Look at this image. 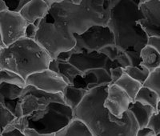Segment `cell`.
Returning <instances> with one entry per match:
<instances>
[{"label":"cell","mask_w":160,"mask_h":136,"mask_svg":"<svg viewBox=\"0 0 160 136\" xmlns=\"http://www.w3.org/2000/svg\"><path fill=\"white\" fill-rule=\"evenodd\" d=\"M155 134V132H154L152 129L148 127L138 128V131L136 133V136H153Z\"/></svg>","instance_id":"34"},{"label":"cell","mask_w":160,"mask_h":136,"mask_svg":"<svg viewBox=\"0 0 160 136\" xmlns=\"http://www.w3.org/2000/svg\"><path fill=\"white\" fill-rule=\"evenodd\" d=\"M37 30H38V26L34 23H28V25L26 27L25 35H24V37L31 38V39H35Z\"/></svg>","instance_id":"31"},{"label":"cell","mask_w":160,"mask_h":136,"mask_svg":"<svg viewBox=\"0 0 160 136\" xmlns=\"http://www.w3.org/2000/svg\"><path fill=\"white\" fill-rule=\"evenodd\" d=\"M74 37L75 39L74 51H98L108 55L113 62L117 63L119 50L115 44L114 34L108 26H92L82 34H74Z\"/></svg>","instance_id":"7"},{"label":"cell","mask_w":160,"mask_h":136,"mask_svg":"<svg viewBox=\"0 0 160 136\" xmlns=\"http://www.w3.org/2000/svg\"><path fill=\"white\" fill-rule=\"evenodd\" d=\"M142 18L138 21L148 36L160 37V0H149L139 4Z\"/></svg>","instance_id":"12"},{"label":"cell","mask_w":160,"mask_h":136,"mask_svg":"<svg viewBox=\"0 0 160 136\" xmlns=\"http://www.w3.org/2000/svg\"><path fill=\"white\" fill-rule=\"evenodd\" d=\"M28 128L42 134H56L75 118L74 110L64 103L51 102L47 108L26 116Z\"/></svg>","instance_id":"6"},{"label":"cell","mask_w":160,"mask_h":136,"mask_svg":"<svg viewBox=\"0 0 160 136\" xmlns=\"http://www.w3.org/2000/svg\"><path fill=\"white\" fill-rule=\"evenodd\" d=\"M1 136H26L24 132L17 128L5 129Z\"/></svg>","instance_id":"33"},{"label":"cell","mask_w":160,"mask_h":136,"mask_svg":"<svg viewBox=\"0 0 160 136\" xmlns=\"http://www.w3.org/2000/svg\"><path fill=\"white\" fill-rule=\"evenodd\" d=\"M142 18L139 2L118 0L110 10L108 26L112 31L116 47L129 55L133 66L141 63L140 51L148 45L149 36L138 21Z\"/></svg>","instance_id":"2"},{"label":"cell","mask_w":160,"mask_h":136,"mask_svg":"<svg viewBox=\"0 0 160 136\" xmlns=\"http://www.w3.org/2000/svg\"><path fill=\"white\" fill-rule=\"evenodd\" d=\"M148 45L151 46L153 48H155L160 54V37L150 36L148 38Z\"/></svg>","instance_id":"32"},{"label":"cell","mask_w":160,"mask_h":136,"mask_svg":"<svg viewBox=\"0 0 160 136\" xmlns=\"http://www.w3.org/2000/svg\"><path fill=\"white\" fill-rule=\"evenodd\" d=\"M24 134L26 136H55V134H42L31 128L26 129Z\"/></svg>","instance_id":"35"},{"label":"cell","mask_w":160,"mask_h":136,"mask_svg":"<svg viewBox=\"0 0 160 136\" xmlns=\"http://www.w3.org/2000/svg\"><path fill=\"white\" fill-rule=\"evenodd\" d=\"M132 102V98L116 84L108 85L104 106L113 115L122 118Z\"/></svg>","instance_id":"13"},{"label":"cell","mask_w":160,"mask_h":136,"mask_svg":"<svg viewBox=\"0 0 160 136\" xmlns=\"http://www.w3.org/2000/svg\"><path fill=\"white\" fill-rule=\"evenodd\" d=\"M7 9L10 11L19 12L24 5L30 2L31 0H2Z\"/></svg>","instance_id":"28"},{"label":"cell","mask_w":160,"mask_h":136,"mask_svg":"<svg viewBox=\"0 0 160 136\" xmlns=\"http://www.w3.org/2000/svg\"><path fill=\"white\" fill-rule=\"evenodd\" d=\"M68 62L75 66L82 73L91 69L104 68L110 71L112 67H118V64L108 58V55L98 51L93 52H76L72 49V54Z\"/></svg>","instance_id":"10"},{"label":"cell","mask_w":160,"mask_h":136,"mask_svg":"<svg viewBox=\"0 0 160 136\" xmlns=\"http://www.w3.org/2000/svg\"><path fill=\"white\" fill-rule=\"evenodd\" d=\"M157 111H160V101L158 104V107H157Z\"/></svg>","instance_id":"41"},{"label":"cell","mask_w":160,"mask_h":136,"mask_svg":"<svg viewBox=\"0 0 160 136\" xmlns=\"http://www.w3.org/2000/svg\"><path fill=\"white\" fill-rule=\"evenodd\" d=\"M148 127L152 129L155 134H160V111H156L153 114Z\"/></svg>","instance_id":"29"},{"label":"cell","mask_w":160,"mask_h":136,"mask_svg":"<svg viewBox=\"0 0 160 136\" xmlns=\"http://www.w3.org/2000/svg\"><path fill=\"white\" fill-rule=\"evenodd\" d=\"M111 8L110 0H63L50 6L48 15L74 35L92 26H108Z\"/></svg>","instance_id":"3"},{"label":"cell","mask_w":160,"mask_h":136,"mask_svg":"<svg viewBox=\"0 0 160 136\" xmlns=\"http://www.w3.org/2000/svg\"><path fill=\"white\" fill-rule=\"evenodd\" d=\"M115 84L118 86L120 88H122L132 98L133 101L135 100V96H136L137 93L138 92L140 88L142 87V83H140L139 82L131 78L125 72Z\"/></svg>","instance_id":"22"},{"label":"cell","mask_w":160,"mask_h":136,"mask_svg":"<svg viewBox=\"0 0 160 136\" xmlns=\"http://www.w3.org/2000/svg\"><path fill=\"white\" fill-rule=\"evenodd\" d=\"M134 101H138L144 105L151 106L157 111V107H158L160 98L156 92H155L149 87L142 85V87L137 93Z\"/></svg>","instance_id":"23"},{"label":"cell","mask_w":160,"mask_h":136,"mask_svg":"<svg viewBox=\"0 0 160 136\" xmlns=\"http://www.w3.org/2000/svg\"><path fill=\"white\" fill-rule=\"evenodd\" d=\"M88 93V90L68 84L62 94L64 103L75 111V109L82 103Z\"/></svg>","instance_id":"19"},{"label":"cell","mask_w":160,"mask_h":136,"mask_svg":"<svg viewBox=\"0 0 160 136\" xmlns=\"http://www.w3.org/2000/svg\"><path fill=\"white\" fill-rule=\"evenodd\" d=\"M26 86L31 85L48 93H62L68 83L59 74L50 69L38 71L27 78Z\"/></svg>","instance_id":"11"},{"label":"cell","mask_w":160,"mask_h":136,"mask_svg":"<svg viewBox=\"0 0 160 136\" xmlns=\"http://www.w3.org/2000/svg\"><path fill=\"white\" fill-rule=\"evenodd\" d=\"M51 102L64 103L62 93L52 94L41 91L33 86H25L20 97L22 116H28L36 111L44 110Z\"/></svg>","instance_id":"8"},{"label":"cell","mask_w":160,"mask_h":136,"mask_svg":"<svg viewBox=\"0 0 160 136\" xmlns=\"http://www.w3.org/2000/svg\"><path fill=\"white\" fill-rule=\"evenodd\" d=\"M46 2L48 3L50 6L52 5L53 3H59V2H62L63 0H44Z\"/></svg>","instance_id":"36"},{"label":"cell","mask_w":160,"mask_h":136,"mask_svg":"<svg viewBox=\"0 0 160 136\" xmlns=\"http://www.w3.org/2000/svg\"><path fill=\"white\" fill-rule=\"evenodd\" d=\"M35 40L48 52L51 59H56L60 53L71 51L75 45L72 33L48 15L38 23Z\"/></svg>","instance_id":"5"},{"label":"cell","mask_w":160,"mask_h":136,"mask_svg":"<svg viewBox=\"0 0 160 136\" xmlns=\"http://www.w3.org/2000/svg\"><path fill=\"white\" fill-rule=\"evenodd\" d=\"M118 0H110V2H111V7H112L113 5H114V4L115 3H116L117 2H118ZM136 1H138V2H139V0H136Z\"/></svg>","instance_id":"38"},{"label":"cell","mask_w":160,"mask_h":136,"mask_svg":"<svg viewBox=\"0 0 160 136\" xmlns=\"http://www.w3.org/2000/svg\"><path fill=\"white\" fill-rule=\"evenodd\" d=\"M110 83V71L104 68H96L89 70L84 72L82 75L77 76L73 82L72 85L77 87H81L89 91L101 86H108Z\"/></svg>","instance_id":"14"},{"label":"cell","mask_w":160,"mask_h":136,"mask_svg":"<svg viewBox=\"0 0 160 136\" xmlns=\"http://www.w3.org/2000/svg\"><path fill=\"white\" fill-rule=\"evenodd\" d=\"M149 0H139V4L140 3H145V2H148Z\"/></svg>","instance_id":"40"},{"label":"cell","mask_w":160,"mask_h":136,"mask_svg":"<svg viewBox=\"0 0 160 136\" xmlns=\"http://www.w3.org/2000/svg\"><path fill=\"white\" fill-rule=\"evenodd\" d=\"M128 111H131L134 115L138 127L142 128L148 127L151 116L156 110L149 105H144L138 101H133L130 104Z\"/></svg>","instance_id":"18"},{"label":"cell","mask_w":160,"mask_h":136,"mask_svg":"<svg viewBox=\"0 0 160 136\" xmlns=\"http://www.w3.org/2000/svg\"><path fill=\"white\" fill-rule=\"evenodd\" d=\"M50 10V5L44 0H31L19 11V14L28 23H34L38 26L39 22Z\"/></svg>","instance_id":"16"},{"label":"cell","mask_w":160,"mask_h":136,"mask_svg":"<svg viewBox=\"0 0 160 136\" xmlns=\"http://www.w3.org/2000/svg\"><path fill=\"white\" fill-rule=\"evenodd\" d=\"M140 64L153 71L160 67V54L152 47L146 45L140 51Z\"/></svg>","instance_id":"20"},{"label":"cell","mask_w":160,"mask_h":136,"mask_svg":"<svg viewBox=\"0 0 160 136\" xmlns=\"http://www.w3.org/2000/svg\"><path fill=\"white\" fill-rule=\"evenodd\" d=\"M48 69L59 74L67 83L71 85L77 76L83 74L68 61H59L58 59H51Z\"/></svg>","instance_id":"17"},{"label":"cell","mask_w":160,"mask_h":136,"mask_svg":"<svg viewBox=\"0 0 160 136\" xmlns=\"http://www.w3.org/2000/svg\"><path fill=\"white\" fill-rule=\"evenodd\" d=\"M2 47H0V51H1V48H2Z\"/></svg>","instance_id":"43"},{"label":"cell","mask_w":160,"mask_h":136,"mask_svg":"<svg viewBox=\"0 0 160 136\" xmlns=\"http://www.w3.org/2000/svg\"><path fill=\"white\" fill-rule=\"evenodd\" d=\"M28 23L19 12L8 9L0 11V35L3 47H8L25 35Z\"/></svg>","instance_id":"9"},{"label":"cell","mask_w":160,"mask_h":136,"mask_svg":"<svg viewBox=\"0 0 160 136\" xmlns=\"http://www.w3.org/2000/svg\"><path fill=\"white\" fill-rule=\"evenodd\" d=\"M143 86L149 87L156 92L160 98V67L150 73L148 79L143 83Z\"/></svg>","instance_id":"26"},{"label":"cell","mask_w":160,"mask_h":136,"mask_svg":"<svg viewBox=\"0 0 160 136\" xmlns=\"http://www.w3.org/2000/svg\"><path fill=\"white\" fill-rule=\"evenodd\" d=\"M2 83L17 84L20 87H24L26 82L22 77H20L16 73L5 69H0V84Z\"/></svg>","instance_id":"25"},{"label":"cell","mask_w":160,"mask_h":136,"mask_svg":"<svg viewBox=\"0 0 160 136\" xmlns=\"http://www.w3.org/2000/svg\"><path fill=\"white\" fill-rule=\"evenodd\" d=\"M0 47H3V43H2V38H1V35H0Z\"/></svg>","instance_id":"39"},{"label":"cell","mask_w":160,"mask_h":136,"mask_svg":"<svg viewBox=\"0 0 160 136\" xmlns=\"http://www.w3.org/2000/svg\"><path fill=\"white\" fill-rule=\"evenodd\" d=\"M16 117L7 107L0 103V136L10 123H11Z\"/></svg>","instance_id":"27"},{"label":"cell","mask_w":160,"mask_h":136,"mask_svg":"<svg viewBox=\"0 0 160 136\" xmlns=\"http://www.w3.org/2000/svg\"><path fill=\"white\" fill-rule=\"evenodd\" d=\"M124 71L129 76L139 82L142 85L146 82V80L148 79L150 73H151V71L142 64L137 66H128L124 69Z\"/></svg>","instance_id":"24"},{"label":"cell","mask_w":160,"mask_h":136,"mask_svg":"<svg viewBox=\"0 0 160 136\" xmlns=\"http://www.w3.org/2000/svg\"><path fill=\"white\" fill-rule=\"evenodd\" d=\"M23 87L17 84L2 83L0 84V103H2L15 117L22 116L20 108V97Z\"/></svg>","instance_id":"15"},{"label":"cell","mask_w":160,"mask_h":136,"mask_svg":"<svg viewBox=\"0 0 160 136\" xmlns=\"http://www.w3.org/2000/svg\"><path fill=\"white\" fill-rule=\"evenodd\" d=\"M51 58L35 39L19 38L0 51V69L16 73L24 80L29 75L48 69Z\"/></svg>","instance_id":"4"},{"label":"cell","mask_w":160,"mask_h":136,"mask_svg":"<svg viewBox=\"0 0 160 136\" xmlns=\"http://www.w3.org/2000/svg\"><path fill=\"white\" fill-rule=\"evenodd\" d=\"M124 72H125V71H124V68L122 67L118 66V67H112L110 70V74H111V83H110V85L115 84L122 76Z\"/></svg>","instance_id":"30"},{"label":"cell","mask_w":160,"mask_h":136,"mask_svg":"<svg viewBox=\"0 0 160 136\" xmlns=\"http://www.w3.org/2000/svg\"><path fill=\"white\" fill-rule=\"evenodd\" d=\"M5 9H7V8H6V6L5 4H4L3 1H2V0H0V11Z\"/></svg>","instance_id":"37"},{"label":"cell","mask_w":160,"mask_h":136,"mask_svg":"<svg viewBox=\"0 0 160 136\" xmlns=\"http://www.w3.org/2000/svg\"><path fill=\"white\" fill-rule=\"evenodd\" d=\"M55 136H93V134L82 121L75 118L69 125L56 133Z\"/></svg>","instance_id":"21"},{"label":"cell","mask_w":160,"mask_h":136,"mask_svg":"<svg viewBox=\"0 0 160 136\" xmlns=\"http://www.w3.org/2000/svg\"><path fill=\"white\" fill-rule=\"evenodd\" d=\"M108 87L101 86L88 91L75 109V118L82 121L93 136H136L139 127L131 111L118 118L104 106Z\"/></svg>","instance_id":"1"},{"label":"cell","mask_w":160,"mask_h":136,"mask_svg":"<svg viewBox=\"0 0 160 136\" xmlns=\"http://www.w3.org/2000/svg\"><path fill=\"white\" fill-rule=\"evenodd\" d=\"M153 136H160V134H155V135Z\"/></svg>","instance_id":"42"}]
</instances>
